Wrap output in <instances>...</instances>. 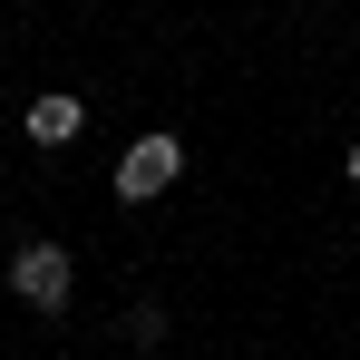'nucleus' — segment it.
Returning <instances> with one entry per match:
<instances>
[{
	"label": "nucleus",
	"mask_w": 360,
	"mask_h": 360,
	"mask_svg": "<svg viewBox=\"0 0 360 360\" xmlns=\"http://www.w3.org/2000/svg\"><path fill=\"white\" fill-rule=\"evenodd\" d=\"M10 292L30 302V311H68V302H78V263H68V243L30 234L20 253H10Z\"/></svg>",
	"instance_id": "1"
},
{
	"label": "nucleus",
	"mask_w": 360,
	"mask_h": 360,
	"mask_svg": "<svg viewBox=\"0 0 360 360\" xmlns=\"http://www.w3.org/2000/svg\"><path fill=\"white\" fill-rule=\"evenodd\" d=\"M176 176H185V146L166 136V127H156V136H136V146L117 156V176H108V185H117L127 205H146V195H166Z\"/></svg>",
	"instance_id": "2"
},
{
	"label": "nucleus",
	"mask_w": 360,
	"mask_h": 360,
	"mask_svg": "<svg viewBox=\"0 0 360 360\" xmlns=\"http://www.w3.org/2000/svg\"><path fill=\"white\" fill-rule=\"evenodd\" d=\"M30 146H68L78 127H88V98H68V88H49V98H30Z\"/></svg>",
	"instance_id": "3"
},
{
	"label": "nucleus",
	"mask_w": 360,
	"mask_h": 360,
	"mask_svg": "<svg viewBox=\"0 0 360 360\" xmlns=\"http://www.w3.org/2000/svg\"><path fill=\"white\" fill-rule=\"evenodd\" d=\"M127 341H136V351H156V341H166V311H156V292H146V302H127Z\"/></svg>",
	"instance_id": "4"
},
{
	"label": "nucleus",
	"mask_w": 360,
	"mask_h": 360,
	"mask_svg": "<svg viewBox=\"0 0 360 360\" xmlns=\"http://www.w3.org/2000/svg\"><path fill=\"white\" fill-rule=\"evenodd\" d=\"M341 176H351V185H360V146H341Z\"/></svg>",
	"instance_id": "5"
}]
</instances>
